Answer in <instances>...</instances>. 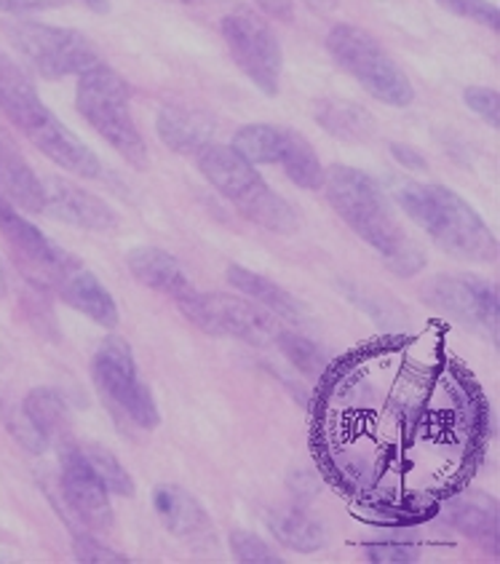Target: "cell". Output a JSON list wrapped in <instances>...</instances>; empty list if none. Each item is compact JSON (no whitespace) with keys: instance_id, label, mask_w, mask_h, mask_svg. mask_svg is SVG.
Here are the masks:
<instances>
[{"instance_id":"obj_11","label":"cell","mask_w":500,"mask_h":564,"mask_svg":"<svg viewBox=\"0 0 500 564\" xmlns=\"http://www.w3.org/2000/svg\"><path fill=\"white\" fill-rule=\"evenodd\" d=\"M177 308L185 313L193 327L206 332V335L233 337V340L249 343V346L276 343V322H273L271 313L252 300L217 292L202 294L193 290L185 300H180Z\"/></svg>"},{"instance_id":"obj_24","label":"cell","mask_w":500,"mask_h":564,"mask_svg":"<svg viewBox=\"0 0 500 564\" xmlns=\"http://www.w3.org/2000/svg\"><path fill=\"white\" fill-rule=\"evenodd\" d=\"M316 123L343 142H367L374 137V118L361 105L327 99L316 108Z\"/></svg>"},{"instance_id":"obj_32","label":"cell","mask_w":500,"mask_h":564,"mask_svg":"<svg viewBox=\"0 0 500 564\" xmlns=\"http://www.w3.org/2000/svg\"><path fill=\"white\" fill-rule=\"evenodd\" d=\"M75 554H78V562H129L127 556L102 546V543L94 541L91 535L75 538Z\"/></svg>"},{"instance_id":"obj_2","label":"cell","mask_w":500,"mask_h":564,"mask_svg":"<svg viewBox=\"0 0 500 564\" xmlns=\"http://www.w3.org/2000/svg\"><path fill=\"white\" fill-rule=\"evenodd\" d=\"M0 110L14 127L41 150L48 161L73 177L97 180L102 164L94 150L59 121V116L41 99V94L22 67L0 52Z\"/></svg>"},{"instance_id":"obj_14","label":"cell","mask_w":500,"mask_h":564,"mask_svg":"<svg viewBox=\"0 0 500 564\" xmlns=\"http://www.w3.org/2000/svg\"><path fill=\"white\" fill-rule=\"evenodd\" d=\"M59 487L70 511L86 528L94 532L112 528L110 492L105 490L84 449L75 444H65L59 453Z\"/></svg>"},{"instance_id":"obj_39","label":"cell","mask_w":500,"mask_h":564,"mask_svg":"<svg viewBox=\"0 0 500 564\" xmlns=\"http://www.w3.org/2000/svg\"><path fill=\"white\" fill-rule=\"evenodd\" d=\"M185 3H191V0H185Z\"/></svg>"},{"instance_id":"obj_30","label":"cell","mask_w":500,"mask_h":564,"mask_svg":"<svg viewBox=\"0 0 500 564\" xmlns=\"http://www.w3.org/2000/svg\"><path fill=\"white\" fill-rule=\"evenodd\" d=\"M464 102L474 116L487 121V127H500V94L496 89H487V86H468L464 91Z\"/></svg>"},{"instance_id":"obj_18","label":"cell","mask_w":500,"mask_h":564,"mask_svg":"<svg viewBox=\"0 0 500 564\" xmlns=\"http://www.w3.org/2000/svg\"><path fill=\"white\" fill-rule=\"evenodd\" d=\"M0 198L11 200L24 215H43L46 206L41 177L3 129H0Z\"/></svg>"},{"instance_id":"obj_27","label":"cell","mask_w":500,"mask_h":564,"mask_svg":"<svg viewBox=\"0 0 500 564\" xmlns=\"http://www.w3.org/2000/svg\"><path fill=\"white\" fill-rule=\"evenodd\" d=\"M84 453H86V457H89L94 471H97L99 479H102L105 490H108L110 495H118V498H131V495H134V481H131L129 471L123 468V463L118 460V457L112 455L108 447H99V444H94V447L84 449Z\"/></svg>"},{"instance_id":"obj_15","label":"cell","mask_w":500,"mask_h":564,"mask_svg":"<svg viewBox=\"0 0 500 564\" xmlns=\"http://www.w3.org/2000/svg\"><path fill=\"white\" fill-rule=\"evenodd\" d=\"M41 183L43 196H46V206H43L46 217L59 219V223L73 225V228L91 230V234H108V230L118 228V217L108 200L84 191L70 180L56 177V174L41 177Z\"/></svg>"},{"instance_id":"obj_23","label":"cell","mask_w":500,"mask_h":564,"mask_svg":"<svg viewBox=\"0 0 500 564\" xmlns=\"http://www.w3.org/2000/svg\"><path fill=\"white\" fill-rule=\"evenodd\" d=\"M22 417L28 420V425L33 429L37 442L43 447L56 442L67 429V401L62 399V393L56 388H33V391L24 397L22 404Z\"/></svg>"},{"instance_id":"obj_8","label":"cell","mask_w":500,"mask_h":564,"mask_svg":"<svg viewBox=\"0 0 500 564\" xmlns=\"http://www.w3.org/2000/svg\"><path fill=\"white\" fill-rule=\"evenodd\" d=\"M11 46L37 75L48 80L84 75L97 67L99 52L84 33L43 22H14L9 28Z\"/></svg>"},{"instance_id":"obj_38","label":"cell","mask_w":500,"mask_h":564,"mask_svg":"<svg viewBox=\"0 0 500 564\" xmlns=\"http://www.w3.org/2000/svg\"><path fill=\"white\" fill-rule=\"evenodd\" d=\"M6 294H9V273H6L3 262H0V300H3Z\"/></svg>"},{"instance_id":"obj_5","label":"cell","mask_w":500,"mask_h":564,"mask_svg":"<svg viewBox=\"0 0 500 564\" xmlns=\"http://www.w3.org/2000/svg\"><path fill=\"white\" fill-rule=\"evenodd\" d=\"M75 108L129 166L148 169V142L131 116V86L123 75L102 62L78 75Z\"/></svg>"},{"instance_id":"obj_35","label":"cell","mask_w":500,"mask_h":564,"mask_svg":"<svg viewBox=\"0 0 500 564\" xmlns=\"http://www.w3.org/2000/svg\"><path fill=\"white\" fill-rule=\"evenodd\" d=\"M268 14L279 19H292V0H258Z\"/></svg>"},{"instance_id":"obj_7","label":"cell","mask_w":500,"mask_h":564,"mask_svg":"<svg viewBox=\"0 0 500 564\" xmlns=\"http://www.w3.org/2000/svg\"><path fill=\"white\" fill-rule=\"evenodd\" d=\"M230 148L254 166H281L286 177L303 191H322L327 169L318 161L314 145L290 127L247 123L233 134Z\"/></svg>"},{"instance_id":"obj_28","label":"cell","mask_w":500,"mask_h":564,"mask_svg":"<svg viewBox=\"0 0 500 564\" xmlns=\"http://www.w3.org/2000/svg\"><path fill=\"white\" fill-rule=\"evenodd\" d=\"M230 554L241 564H279L281 556L254 532H230Z\"/></svg>"},{"instance_id":"obj_25","label":"cell","mask_w":500,"mask_h":564,"mask_svg":"<svg viewBox=\"0 0 500 564\" xmlns=\"http://www.w3.org/2000/svg\"><path fill=\"white\" fill-rule=\"evenodd\" d=\"M268 524H271L273 538H276L281 546L300 551V554H311V551L324 549V543H327V530H324V524L316 522L308 513H273Z\"/></svg>"},{"instance_id":"obj_26","label":"cell","mask_w":500,"mask_h":564,"mask_svg":"<svg viewBox=\"0 0 500 564\" xmlns=\"http://www.w3.org/2000/svg\"><path fill=\"white\" fill-rule=\"evenodd\" d=\"M276 343L281 348V354L286 356V359L295 365L300 372L308 375V378H318V375L327 369V356H324V350L316 346L314 340H308V337L297 335V332H281L276 335Z\"/></svg>"},{"instance_id":"obj_22","label":"cell","mask_w":500,"mask_h":564,"mask_svg":"<svg viewBox=\"0 0 500 564\" xmlns=\"http://www.w3.org/2000/svg\"><path fill=\"white\" fill-rule=\"evenodd\" d=\"M447 522L464 535L482 541L496 551L498 541V503L487 495H466V498L453 500L445 511Z\"/></svg>"},{"instance_id":"obj_1","label":"cell","mask_w":500,"mask_h":564,"mask_svg":"<svg viewBox=\"0 0 500 564\" xmlns=\"http://www.w3.org/2000/svg\"><path fill=\"white\" fill-rule=\"evenodd\" d=\"M324 191L343 223L378 252L391 273L399 279H412L426 268V252L407 234L378 180L361 169L335 164L327 169Z\"/></svg>"},{"instance_id":"obj_37","label":"cell","mask_w":500,"mask_h":564,"mask_svg":"<svg viewBox=\"0 0 500 564\" xmlns=\"http://www.w3.org/2000/svg\"><path fill=\"white\" fill-rule=\"evenodd\" d=\"M305 3H308L311 9H316V11H329V9H335L337 0H305Z\"/></svg>"},{"instance_id":"obj_10","label":"cell","mask_w":500,"mask_h":564,"mask_svg":"<svg viewBox=\"0 0 500 564\" xmlns=\"http://www.w3.org/2000/svg\"><path fill=\"white\" fill-rule=\"evenodd\" d=\"M220 33L236 67L265 97H276L284 73V54L271 24L252 9H233L222 17Z\"/></svg>"},{"instance_id":"obj_20","label":"cell","mask_w":500,"mask_h":564,"mask_svg":"<svg viewBox=\"0 0 500 564\" xmlns=\"http://www.w3.org/2000/svg\"><path fill=\"white\" fill-rule=\"evenodd\" d=\"M225 275H228L230 286H236L243 297L254 300L260 308H265L268 313H273V316H279L281 322L305 324V318H308V313H305L303 303H300L295 294L286 292L284 286L276 284L273 279H268V275L252 271V268L236 265V262L233 265H228V273Z\"/></svg>"},{"instance_id":"obj_34","label":"cell","mask_w":500,"mask_h":564,"mask_svg":"<svg viewBox=\"0 0 500 564\" xmlns=\"http://www.w3.org/2000/svg\"><path fill=\"white\" fill-rule=\"evenodd\" d=\"M391 155H393V161H396L399 166L410 169V172H426V169H428V161L423 159L421 150L404 145V142H393Z\"/></svg>"},{"instance_id":"obj_17","label":"cell","mask_w":500,"mask_h":564,"mask_svg":"<svg viewBox=\"0 0 500 564\" xmlns=\"http://www.w3.org/2000/svg\"><path fill=\"white\" fill-rule=\"evenodd\" d=\"M127 268L142 286L164 294V297L174 300V303H180V300H185L187 294L193 292L191 275H187L183 265H180L177 257L166 252V249H159V247L129 249Z\"/></svg>"},{"instance_id":"obj_21","label":"cell","mask_w":500,"mask_h":564,"mask_svg":"<svg viewBox=\"0 0 500 564\" xmlns=\"http://www.w3.org/2000/svg\"><path fill=\"white\" fill-rule=\"evenodd\" d=\"M150 503L155 513L164 522V528L177 538L202 535L209 528V517H206L204 506L193 498L191 492L177 485H159L150 492Z\"/></svg>"},{"instance_id":"obj_3","label":"cell","mask_w":500,"mask_h":564,"mask_svg":"<svg viewBox=\"0 0 500 564\" xmlns=\"http://www.w3.org/2000/svg\"><path fill=\"white\" fill-rule=\"evenodd\" d=\"M417 228L426 234L442 252L466 262H496L498 238L464 196L447 185L404 183L393 191Z\"/></svg>"},{"instance_id":"obj_36","label":"cell","mask_w":500,"mask_h":564,"mask_svg":"<svg viewBox=\"0 0 500 564\" xmlns=\"http://www.w3.org/2000/svg\"><path fill=\"white\" fill-rule=\"evenodd\" d=\"M86 6H89L91 11H97V14H108L110 11V0H84Z\"/></svg>"},{"instance_id":"obj_16","label":"cell","mask_w":500,"mask_h":564,"mask_svg":"<svg viewBox=\"0 0 500 564\" xmlns=\"http://www.w3.org/2000/svg\"><path fill=\"white\" fill-rule=\"evenodd\" d=\"M52 290L59 294L70 308L84 313L86 318H91L99 327L112 329L121 322V311H118L116 297H112L108 286H105L89 268L80 265V260L56 279Z\"/></svg>"},{"instance_id":"obj_4","label":"cell","mask_w":500,"mask_h":564,"mask_svg":"<svg viewBox=\"0 0 500 564\" xmlns=\"http://www.w3.org/2000/svg\"><path fill=\"white\" fill-rule=\"evenodd\" d=\"M198 169H202L206 183L215 187L225 200H230L243 219L254 223L258 228L279 236H292L300 228L295 206L281 198L265 183L258 166L241 159L230 145L211 142L209 148H204L198 153Z\"/></svg>"},{"instance_id":"obj_9","label":"cell","mask_w":500,"mask_h":564,"mask_svg":"<svg viewBox=\"0 0 500 564\" xmlns=\"http://www.w3.org/2000/svg\"><path fill=\"white\" fill-rule=\"evenodd\" d=\"M91 378L99 386V391L105 393V399L116 404L131 423L145 431L159 429V404H155L145 380L140 378L134 354H131L129 343L123 337H105L102 346L97 348L91 359Z\"/></svg>"},{"instance_id":"obj_29","label":"cell","mask_w":500,"mask_h":564,"mask_svg":"<svg viewBox=\"0 0 500 564\" xmlns=\"http://www.w3.org/2000/svg\"><path fill=\"white\" fill-rule=\"evenodd\" d=\"M436 3L455 17L471 19V22L485 24L490 30L500 28V11L490 0H436Z\"/></svg>"},{"instance_id":"obj_13","label":"cell","mask_w":500,"mask_h":564,"mask_svg":"<svg viewBox=\"0 0 500 564\" xmlns=\"http://www.w3.org/2000/svg\"><path fill=\"white\" fill-rule=\"evenodd\" d=\"M0 234H3L6 243L14 249L17 262L30 273V279L48 286V290H52L56 279L67 268H73L78 262V257L65 252L59 243H54L35 223H30L22 215V209H17L6 198H0Z\"/></svg>"},{"instance_id":"obj_33","label":"cell","mask_w":500,"mask_h":564,"mask_svg":"<svg viewBox=\"0 0 500 564\" xmlns=\"http://www.w3.org/2000/svg\"><path fill=\"white\" fill-rule=\"evenodd\" d=\"M70 0H0V14H35V11L62 9Z\"/></svg>"},{"instance_id":"obj_19","label":"cell","mask_w":500,"mask_h":564,"mask_svg":"<svg viewBox=\"0 0 500 564\" xmlns=\"http://www.w3.org/2000/svg\"><path fill=\"white\" fill-rule=\"evenodd\" d=\"M155 131L161 142L174 153H202L211 145L215 121L204 110L185 108V105H166L155 118Z\"/></svg>"},{"instance_id":"obj_31","label":"cell","mask_w":500,"mask_h":564,"mask_svg":"<svg viewBox=\"0 0 500 564\" xmlns=\"http://www.w3.org/2000/svg\"><path fill=\"white\" fill-rule=\"evenodd\" d=\"M365 554L370 562H380V564H402V562H417L415 546H407V543H370L365 546Z\"/></svg>"},{"instance_id":"obj_12","label":"cell","mask_w":500,"mask_h":564,"mask_svg":"<svg viewBox=\"0 0 500 564\" xmlns=\"http://www.w3.org/2000/svg\"><path fill=\"white\" fill-rule=\"evenodd\" d=\"M423 300L496 343L498 292L490 281L477 279V275H436L423 286Z\"/></svg>"},{"instance_id":"obj_6","label":"cell","mask_w":500,"mask_h":564,"mask_svg":"<svg viewBox=\"0 0 500 564\" xmlns=\"http://www.w3.org/2000/svg\"><path fill=\"white\" fill-rule=\"evenodd\" d=\"M327 52L343 73H348L367 94L391 108H410L415 102L407 73L385 52L378 37L356 24H335L327 33Z\"/></svg>"}]
</instances>
